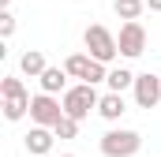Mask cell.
I'll return each instance as SVG.
<instances>
[{
	"mask_svg": "<svg viewBox=\"0 0 161 157\" xmlns=\"http://www.w3.org/2000/svg\"><path fill=\"white\" fill-rule=\"evenodd\" d=\"M82 45H86V52H90L94 60H101V64H113V60L120 56L116 34H113L109 26H101V23H94V26L82 30Z\"/></svg>",
	"mask_w": 161,
	"mask_h": 157,
	"instance_id": "1",
	"label": "cell"
},
{
	"mask_svg": "<svg viewBox=\"0 0 161 157\" xmlns=\"http://www.w3.org/2000/svg\"><path fill=\"white\" fill-rule=\"evenodd\" d=\"M116 41H120V56H127V60H139L142 52H146V30H142V23L139 19H127L120 26V34H116Z\"/></svg>",
	"mask_w": 161,
	"mask_h": 157,
	"instance_id": "6",
	"label": "cell"
},
{
	"mask_svg": "<svg viewBox=\"0 0 161 157\" xmlns=\"http://www.w3.org/2000/svg\"><path fill=\"white\" fill-rule=\"evenodd\" d=\"M64 68H68V75L79 78V82H105L109 78V64H101V60H94L90 52H71L68 60H64Z\"/></svg>",
	"mask_w": 161,
	"mask_h": 157,
	"instance_id": "4",
	"label": "cell"
},
{
	"mask_svg": "<svg viewBox=\"0 0 161 157\" xmlns=\"http://www.w3.org/2000/svg\"><path fill=\"white\" fill-rule=\"evenodd\" d=\"M135 105L139 109H158V101H161V75H135Z\"/></svg>",
	"mask_w": 161,
	"mask_h": 157,
	"instance_id": "7",
	"label": "cell"
},
{
	"mask_svg": "<svg viewBox=\"0 0 161 157\" xmlns=\"http://www.w3.org/2000/svg\"><path fill=\"white\" fill-rule=\"evenodd\" d=\"M146 8L150 11H161V0H146Z\"/></svg>",
	"mask_w": 161,
	"mask_h": 157,
	"instance_id": "18",
	"label": "cell"
},
{
	"mask_svg": "<svg viewBox=\"0 0 161 157\" xmlns=\"http://www.w3.org/2000/svg\"><path fill=\"white\" fill-rule=\"evenodd\" d=\"M113 11L120 15L124 23H127V19H139V15L146 11V0H113Z\"/></svg>",
	"mask_w": 161,
	"mask_h": 157,
	"instance_id": "13",
	"label": "cell"
},
{
	"mask_svg": "<svg viewBox=\"0 0 161 157\" xmlns=\"http://www.w3.org/2000/svg\"><path fill=\"white\" fill-rule=\"evenodd\" d=\"M79 123H82V120H75V116H68V112H64V116L56 120V127H53V131H56V138H75V135H79Z\"/></svg>",
	"mask_w": 161,
	"mask_h": 157,
	"instance_id": "15",
	"label": "cell"
},
{
	"mask_svg": "<svg viewBox=\"0 0 161 157\" xmlns=\"http://www.w3.org/2000/svg\"><path fill=\"white\" fill-rule=\"evenodd\" d=\"M11 34H15V15L4 8L0 11V38H11Z\"/></svg>",
	"mask_w": 161,
	"mask_h": 157,
	"instance_id": "17",
	"label": "cell"
},
{
	"mask_svg": "<svg viewBox=\"0 0 161 157\" xmlns=\"http://www.w3.org/2000/svg\"><path fill=\"white\" fill-rule=\"evenodd\" d=\"M68 68H45V71H41L38 75V82H41V90H45V94H64V90H68Z\"/></svg>",
	"mask_w": 161,
	"mask_h": 157,
	"instance_id": "10",
	"label": "cell"
},
{
	"mask_svg": "<svg viewBox=\"0 0 161 157\" xmlns=\"http://www.w3.org/2000/svg\"><path fill=\"white\" fill-rule=\"evenodd\" d=\"M30 112V94H15V97H4V116L8 120H23Z\"/></svg>",
	"mask_w": 161,
	"mask_h": 157,
	"instance_id": "12",
	"label": "cell"
},
{
	"mask_svg": "<svg viewBox=\"0 0 161 157\" xmlns=\"http://www.w3.org/2000/svg\"><path fill=\"white\" fill-rule=\"evenodd\" d=\"M124 112H127V105H124V94H120V90H109V94H101V101H97V116H101V120L116 123Z\"/></svg>",
	"mask_w": 161,
	"mask_h": 157,
	"instance_id": "9",
	"label": "cell"
},
{
	"mask_svg": "<svg viewBox=\"0 0 161 157\" xmlns=\"http://www.w3.org/2000/svg\"><path fill=\"white\" fill-rule=\"evenodd\" d=\"M60 101H64V112H68V116L86 120L90 112H97L101 94L94 90V82H79V86H68V90L60 94Z\"/></svg>",
	"mask_w": 161,
	"mask_h": 157,
	"instance_id": "2",
	"label": "cell"
},
{
	"mask_svg": "<svg viewBox=\"0 0 161 157\" xmlns=\"http://www.w3.org/2000/svg\"><path fill=\"white\" fill-rule=\"evenodd\" d=\"M60 157H75V154H60Z\"/></svg>",
	"mask_w": 161,
	"mask_h": 157,
	"instance_id": "19",
	"label": "cell"
},
{
	"mask_svg": "<svg viewBox=\"0 0 161 157\" xmlns=\"http://www.w3.org/2000/svg\"><path fill=\"white\" fill-rule=\"evenodd\" d=\"M105 82H109V90H120V94H124L127 86H135V71H127V68H113Z\"/></svg>",
	"mask_w": 161,
	"mask_h": 157,
	"instance_id": "14",
	"label": "cell"
},
{
	"mask_svg": "<svg viewBox=\"0 0 161 157\" xmlns=\"http://www.w3.org/2000/svg\"><path fill=\"white\" fill-rule=\"evenodd\" d=\"M45 68H49V64H45V52H41V49H26V52L19 56V71L30 75V78H38Z\"/></svg>",
	"mask_w": 161,
	"mask_h": 157,
	"instance_id": "11",
	"label": "cell"
},
{
	"mask_svg": "<svg viewBox=\"0 0 161 157\" xmlns=\"http://www.w3.org/2000/svg\"><path fill=\"white\" fill-rule=\"evenodd\" d=\"M64 116V101L56 94H45L41 90L38 97H30V120L41 123V127H56V120Z\"/></svg>",
	"mask_w": 161,
	"mask_h": 157,
	"instance_id": "5",
	"label": "cell"
},
{
	"mask_svg": "<svg viewBox=\"0 0 161 157\" xmlns=\"http://www.w3.org/2000/svg\"><path fill=\"white\" fill-rule=\"evenodd\" d=\"M0 94L4 97H15V94H26V86H23L19 75H8V78H0Z\"/></svg>",
	"mask_w": 161,
	"mask_h": 157,
	"instance_id": "16",
	"label": "cell"
},
{
	"mask_svg": "<svg viewBox=\"0 0 161 157\" xmlns=\"http://www.w3.org/2000/svg\"><path fill=\"white\" fill-rule=\"evenodd\" d=\"M142 150V135L131 127H113L101 135V154L105 157H135Z\"/></svg>",
	"mask_w": 161,
	"mask_h": 157,
	"instance_id": "3",
	"label": "cell"
},
{
	"mask_svg": "<svg viewBox=\"0 0 161 157\" xmlns=\"http://www.w3.org/2000/svg\"><path fill=\"white\" fill-rule=\"evenodd\" d=\"M53 138H56V131H53V127L34 123V127L26 131V138H23V142H26V150H30L34 157H45V154H53Z\"/></svg>",
	"mask_w": 161,
	"mask_h": 157,
	"instance_id": "8",
	"label": "cell"
}]
</instances>
